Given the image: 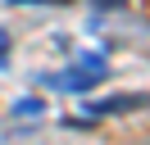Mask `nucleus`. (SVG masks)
Instances as JSON below:
<instances>
[{
    "instance_id": "423d86ee",
    "label": "nucleus",
    "mask_w": 150,
    "mask_h": 145,
    "mask_svg": "<svg viewBox=\"0 0 150 145\" xmlns=\"http://www.w3.org/2000/svg\"><path fill=\"white\" fill-rule=\"evenodd\" d=\"M96 5H123V0H96Z\"/></svg>"
},
{
    "instance_id": "7ed1b4c3",
    "label": "nucleus",
    "mask_w": 150,
    "mask_h": 145,
    "mask_svg": "<svg viewBox=\"0 0 150 145\" xmlns=\"http://www.w3.org/2000/svg\"><path fill=\"white\" fill-rule=\"evenodd\" d=\"M14 113H18V118H41V113H46V104H41V100H18V109H14Z\"/></svg>"
},
{
    "instance_id": "f03ea898",
    "label": "nucleus",
    "mask_w": 150,
    "mask_h": 145,
    "mask_svg": "<svg viewBox=\"0 0 150 145\" xmlns=\"http://www.w3.org/2000/svg\"><path fill=\"white\" fill-rule=\"evenodd\" d=\"M137 109H150V95H141V91H123V95L86 100V113H91V118H118V113H137Z\"/></svg>"
},
{
    "instance_id": "f257e3e1",
    "label": "nucleus",
    "mask_w": 150,
    "mask_h": 145,
    "mask_svg": "<svg viewBox=\"0 0 150 145\" xmlns=\"http://www.w3.org/2000/svg\"><path fill=\"white\" fill-rule=\"evenodd\" d=\"M105 77H109V54H105V50H86V54H77L64 72H46L41 86L68 91V95H86V91H96Z\"/></svg>"
},
{
    "instance_id": "20e7f679",
    "label": "nucleus",
    "mask_w": 150,
    "mask_h": 145,
    "mask_svg": "<svg viewBox=\"0 0 150 145\" xmlns=\"http://www.w3.org/2000/svg\"><path fill=\"white\" fill-rule=\"evenodd\" d=\"M9 45H14V41H9V32H5V27H0V68H5V63H9Z\"/></svg>"
},
{
    "instance_id": "39448f33",
    "label": "nucleus",
    "mask_w": 150,
    "mask_h": 145,
    "mask_svg": "<svg viewBox=\"0 0 150 145\" xmlns=\"http://www.w3.org/2000/svg\"><path fill=\"white\" fill-rule=\"evenodd\" d=\"M9 5H64V0H9Z\"/></svg>"
}]
</instances>
